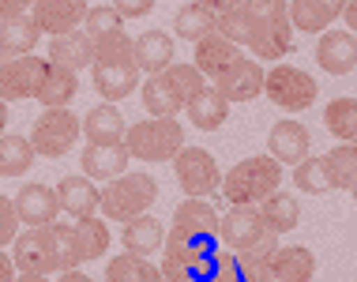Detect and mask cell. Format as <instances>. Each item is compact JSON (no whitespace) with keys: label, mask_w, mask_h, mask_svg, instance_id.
Returning a JSON list of instances; mask_svg holds the SVG:
<instances>
[{"label":"cell","mask_w":357,"mask_h":282,"mask_svg":"<svg viewBox=\"0 0 357 282\" xmlns=\"http://www.w3.org/2000/svg\"><path fill=\"white\" fill-rule=\"evenodd\" d=\"M218 237V211L207 200L188 196L173 211V230H166L162 241V279L166 282H192L199 279L215 256Z\"/></svg>","instance_id":"6da1fadb"},{"label":"cell","mask_w":357,"mask_h":282,"mask_svg":"<svg viewBox=\"0 0 357 282\" xmlns=\"http://www.w3.org/2000/svg\"><path fill=\"white\" fill-rule=\"evenodd\" d=\"M12 264L23 275H61V271L79 267L75 252V230L50 222V226H26L12 241Z\"/></svg>","instance_id":"7a4b0ae2"},{"label":"cell","mask_w":357,"mask_h":282,"mask_svg":"<svg viewBox=\"0 0 357 282\" xmlns=\"http://www.w3.org/2000/svg\"><path fill=\"white\" fill-rule=\"evenodd\" d=\"M218 237L226 241L229 252L237 256L245 279L256 271V264H264V260L278 248V233L264 222L256 203H234V207L218 218Z\"/></svg>","instance_id":"3957f363"},{"label":"cell","mask_w":357,"mask_h":282,"mask_svg":"<svg viewBox=\"0 0 357 282\" xmlns=\"http://www.w3.org/2000/svg\"><path fill=\"white\" fill-rule=\"evenodd\" d=\"M241 27L245 38L241 45H248L259 61H282L294 50V27H289L286 0H241Z\"/></svg>","instance_id":"277c9868"},{"label":"cell","mask_w":357,"mask_h":282,"mask_svg":"<svg viewBox=\"0 0 357 282\" xmlns=\"http://www.w3.org/2000/svg\"><path fill=\"white\" fill-rule=\"evenodd\" d=\"M91 68H94V91L105 102H121L139 87V64L132 57V38L124 34V27L94 42Z\"/></svg>","instance_id":"5b68a950"},{"label":"cell","mask_w":357,"mask_h":282,"mask_svg":"<svg viewBox=\"0 0 357 282\" xmlns=\"http://www.w3.org/2000/svg\"><path fill=\"white\" fill-rule=\"evenodd\" d=\"M199 87H207V83H204V75L196 72V64H169L166 72L147 75V80L139 83V91H143L147 113L173 117V113L185 110V102L199 91Z\"/></svg>","instance_id":"8992f818"},{"label":"cell","mask_w":357,"mask_h":282,"mask_svg":"<svg viewBox=\"0 0 357 282\" xmlns=\"http://www.w3.org/2000/svg\"><path fill=\"white\" fill-rule=\"evenodd\" d=\"M158 200V181L151 173H128L124 170L121 177L105 181V188L98 192V207L105 218H117V222H132L139 215H147Z\"/></svg>","instance_id":"52a82bcc"},{"label":"cell","mask_w":357,"mask_h":282,"mask_svg":"<svg viewBox=\"0 0 357 282\" xmlns=\"http://www.w3.org/2000/svg\"><path fill=\"white\" fill-rule=\"evenodd\" d=\"M185 147V128L177 117H147V121L124 128V151L139 162H173V154Z\"/></svg>","instance_id":"ba28073f"},{"label":"cell","mask_w":357,"mask_h":282,"mask_svg":"<svg viewBox=\"0 0 357 282\" xmlns=\"http://www.w3.org/2000/svg\"><path fill=\"white\" fill-rule=\"evenodd\" d=\"M282 184V166L271 158V154H252V158L237 162L234 170L222 177V196L229 203H259L271 192H278Z\"/></svg>","instance_id":"9c48e42d"},{"label":"cell","mask_w":357,"mask_h":282,"mask_svg":"<svg viewBox=\"0 0 357 282\" xmlns=\"http://www.w3.org/2000/svg\"><path fill=\"white\" fill-rule=\"evenodd\" d=\"M264 94L275 105H282L286 113H301L316 102L320 83H316L308 72H301V68H294V64H278V68H271V72H264Z\"/></svg>","instance_id":"30bf717a"},{"label":"cell","mask_w":357,"mask_h":282,"mask_svg":"<svg viewBox=\"0 0 357 282\" xmlns=\"http://www.w3.org/2000/svg\"><path fill=\"white\" fill-rule=\"evenodd\" d=\"M75 140H79V117L68 110H45L31 132V147L42 158H64Z\"/></svg>","instance_id":"8fae6325"},{"label":"cell","mask_w":357,"mask_h":282,"mask_svg":"<svg viewBox=\"0 0 357 282\" xmlns=\"http://www.w3.org/2000/svg\"><path fill=\"white\" fill-rule=\"evenodd\" d=\"M173 173H177V184L185 188V196H196V200L211 196L222 184L218 162L204 147H181L173 154Z\"/></svg>","instance_id":"7c38bea8"},{"label":"cell","mask_w":357,"mask_h":282,"mask_svg":"<svg viewBox=\"0 0 357 282\" xmlns=\"http://www.w3.org/2000/svg\"><path fill=\"white\" fill-rule=\"evenodd\" d=\"M45 72H50V61H45V57H34V53L0 61V102L34 98L38 87L45 80Z\"/></svg>","instance_id":"4fadbf2b"},{"label":"cell","mask_w":357,"mask_h":282,"mask_svg":"<svg viewBox=\"0 0 357 282\" xmlns=\"http://www.w3.org/2000/svg\"><path fill=\"white\" fill-rule=\"evenodd\" d=\"M316 275V256L305 245H282L275 248L264 264L248 275V282H312Z\"/></svg>","instance_id":"5bb4252c"},{"label":"cell","mask_w":357,"mask_h":282,"mask_svg":"<svg viewBox=\"0 0 357 282\" xmlns=\"http://www.w3.org/2000/svg\"><path fill=\"white\" fill-rule=\"evenodd\" d=\"M215 91L226 102H252L264 94V68L259 61H248V57H237L229 68H222L215 75Z\"/></svg>","instance_id":"9a60e30c"},{"label":"cell","mask_w":357,"mask_h":282,"mask_svg":"<svg viewBox=\"0 0 357 282\" xmlns=\"http://www.w3.org/2000/svg\"><path fill=\"white\" fill-rule=\"evenodd\" d=\"M34 23L42 34H68V31H79L83 15H86V0H34Z\"/></svg>","instance_id":"2e32d148"},{"label":"cell","mask_w":357,"mask_h":282,"mask_svg":"<svg viewBox=\"0 0 357 282\" xmlns=\"http://www.w3.org/2000/svg\"><path fill=\"white\" fill-rule=\"evenodd\" d=\"M308 147H312V132L305 128L301 121H278L271 135H267V151L278 166H297V162L308 158Z\"/></svg>","instance_id":"e0dca14e"},{"label":"cell","mask_w":357,"mask_h":282,"mask_svg":"<svg viewBox=\"0 0 357 282\" xmlns=\"http://www.w3.org/2000/svg\"><path fill=\"white\" fill-rule=\"evenodd\" d=\"M12 203L23 226H50L61 218V203H56V192L50 184H23Z\"/></svg>","instance_id":"ac0fdd59"},{"label":"cell","mask_w":357,"mask_h":282,"mask_svg":"<svg viewBox=\"0 0 357 282\" xmlns=\"http://www.w3.org/2000/svg\"><path fill=\"white\" fill-rule=\"evenodd\" d=\"M342 8H346V0H294V4H286V12H289V27L294 31L324 34L342 15Z\"/></svg>","instance_id":"d6986e66"},{"label":"cell","mask_w":357,"mask_h":282,"mask_svg":"<svg viewBox=\"0 0 357 282\" xmlns=\"http://www.w3.org/2000/svg\"><path fill=\"white\" fill-rule=\"evenodd\" d=\"M316 61L327 75H350L357 64L354 31H324L320 45H316Z\"/></svg>","instance_id":"ffe728a7"},{"label":"cell","mask_w":357,"mask_h":282,"mask_svg":"<svg viewBox=\"0 0 357 282\" xmlns=\"http://www.w3.org/2000/svg\"><path fill=\"white\" fill-rule=\"evenodd\" d=\"M56 203H61L64 215H72L75 222L79 218H94V211H98V188H94L91 177H83V173H72V177H61L56 184Z\"/></svg>","instance_id":"44dd1931"},{"label":"cell","mask_w":357,"mask_h":282,"mask_svg":"<svg viewBox=\"0 0 357 282\" xmlns=\"http://www.w3.org/2000/svg\"><path fill=\"white\" fill-rule=\"evenodd\" d=\"M79 162H83V177L113 181L128 170V151H124V143H86Z\"/></svg>","instance_id":"7402d4cb"},{"label":"cell","mask_w":357,"mask_h":282,"mask_svg":"<svg viewBox=\"0 0 357 282\" xmlns=\"http://www.w3.org/2000/svg\"><path fill=\"white\" fill-rule=\"evenodd\" d=\"M45 61L56 64V68H64V72L79 75L83 68H91V61H94V42L83 31L56 34L53 42H50V57H45Z\"/></svg>","instance_id":"603a6c76"},{"label":"cell","mask_w":357,"mask_h":282,"mask_svg":"<svg viewBox=\"0 0 357 282\" xmlns=\"http://www.w3.org/2000/svg\"><path fill=\"white\" fill-rule=\"evenodd\" d=\"M132 57H136L139 72H166L173 64V38L166 31H143L139 38H132Z\"/></svg>","instance_id":"cb8c5ba5"},{"label":"cell","mask_w":357,"mask_h":282,"mask_svg":"<svg viewBox=\"0 0 357 282\" xmlns=\"http://www.w3.org/2000/svg\"><path fill=\"white\" fill-rule=\"evenodd\" d=\"M185 110H188V121L196 124L199 132H215V128H222V124H226L229 102L222 98L215 87H199V91L185 102Z\"/></svg>","instance_id":"d4e9b609"},{"label":"cell","mask_w":357,"mask_h":282,"mask_svg":"<svg viewBox=\"0 0 357 282\" xmlns=\"http://www.w3.org/2000/svg\"><path fill=\"white\" fill-rule=\"evenodd\" d=\"M237 57H241V45H234L229 38H222L218 31H211L207 38H199V42H196V72L215 80L222 68H229Z\"/></svg>","instance_id":"484cf974"},{"label":"cell","mask_w":357,"mask_h":282,"mask_svg":"<svg viewBox=\"0 0 357 282\" xmlns=\"http://www.w3.org/2000/svg\"><path fill=\"white\" fill-rule=\"evenodd\" d=\"M121 241H124V252H132V256H154L162 248V241H166V226L151 215H139V218L124 222Z\"/></svg>","instance_id":"4316f807"},{"label":"cell","mask_w":357,"mask_h":282,"mask_svg":"<svg viewBox=\"0 0 357 282\" xmlns=\"http://www.w3.org/2000/svg\"><path fill=\"white\" fill-rule=\"evenodd\" d=\"M79 132L86 135V143H121L124 140V117L113 102L94 105V110L83 117Z\"/></svg>","instance_id":"83f0119b"},{"label":"cell","mask_w":357,"mask_h":282,"mask_svg":"<svg viewBox=\"0 0 357 282\" xmlns=\"http://www.w3.org/2000/svg\"><path fill=\"white\" fill-rule=\"evenodd\" d=\"M38 38V23L31 15H19V19H4L0 23V61H8V57H23V53H34Z\"/></svg>","instance_id":"f1b7e54d"},{"label":"cell","mask_w":357,"mask_h":282,"mask_svg":"<svg viewBox=\"0 0 357 282\" xmlns=\"http://www.w3.org/2000/svg\"><path fill=\"white\" fill-rule=\"evenodd\" d=\"M79 94V75L75 72H64V68L50 64V72H45L42 87H38L34 98L45 105V110H68V102Z\"/></svg>","instance_id":"f546056e"},{"label":"cell","mask_w":357,"mask_h":282,"mask_svg":"<svg viewBox=\"0 0 357 282\" xmlns=\"http://www.w3.org/2000/svg\"><path fill=\"white\" fill-rule=\"evenodd\" d=\"M256 207H259V215H264V222L275 233H289V230H297V222H301V203L289 196V192H271V196L259 200Z\"/></svg>","instance_id":"4dcf8cb0"},{"label":"cell","mask_w":357,"mask_h":282,"mask_svg":"<svg viewBox=\"0 0 357 282\" xmlns=\"http://www.w3.org/2000/svg\"><path fill=\"white\" fill-rule=\"evenodd\" d=\"M34 166V147L26 135L0 132V177H23Z\"/></svg>","instance_id":"1f68e13d"},{"label":"cell","mask_w":357,"mask_h":282,"mask_svg":"<svg viewBox=\"0 0 357 282\" xmlns=\"http://www.w3.org/2000/svg\"><path fill=\"white\" fill-rule=\"evenodd\" d=\"M105 282H166L162 271L147 264V256H132V252H121V256L109 260L105 267Z\"/></svg>","instance_id":"d6a6232c"},{"label":"cell","mask_w":357,"mask_h":282,"mask_svg":"<svg viewBox=\"0 0 357 282\" xmlns=\"http://www.w3.org/2000/svg\"><path fill=\"white\" fill-rule=\"evenodd\" d=\"M324 166H327L331 188L350 192L357 184V151H354V143H335V147L324 154Z\"/></svg>","instance_id":"836d02e7"},{"label":"cell","mask_w":357,"mask_h":282,"mask_svg":"<svg viewBox=\"0 0 357 282\" xmlns=\"http://www.w3.org/2000/svg\"><path fill=\"white\" fill-rule=\"evenodd\" d=\"M72 230H75V252H79V264L105 256V248H109V226H105L102 218H79Z\"/></svg>","instance_id":"e575fe53"},{"label":"cell","mask_w":357,"mask_h":282,"mask_svg":"<svg viewBox=\"0 0 357 282\" xmlns=\"http://www.w3.org/2000/svg\"><path fill=\"white\" fill-rule=\"evenodd\" d=\"M324 124L331 128L335 140L354 143V135H357V102H354V98H335V102H327Z\"/></svg>","instance_id":"d590c367"},{"label":"cell","mask_w":357,"mask_h":282,"mask_svg":"<svg viewBox=\"0 0 357 282\" xmlns=\"http://www.w3.org/2000/svg\"><path fill=\"white\" fill-rule=\"evenodd\" d=\"M173 27H177V34L185 38V42H199V38H207L215 31V15L207 12L204 4H185L173 19Z\"/></svg>","instance_id":"8d00e7d4"},{"label":"cell","mask_w":357,"mask_h":282,"mask_svg":"<svg viewBox=\"0 0 357 282\" xmlns=\"http://www.w3.org/2000/svg\"><path fill=\"white\" fill-rule=\"evenodd\" d=\"M294 181L297 188L308 192V196H320V192H331V181H327V166L324 158H305L294 166Z\"/></svg>","instance_id":"74e56055"},{"label":"cell","mask_w":357,"mask_h":282,"mask_svg":"<svg viewBox=\"0 0 357 282\" xmlns=\"http://www.w3.org/2000/svg\"><path fill=\"white\" fill-rule=\"evenodd\" d=\"M121 23H124V19L113 12L109 4H102V8H86V15H83V34L91 38V42H98V38L113 34V31H121Z\"/></svg>","instance_id":"f35d334b"},{"label":"cell","mask_w":357,"mask_h":282,"mask_svg":"<svg viewBox=\"0 0 357 282\" xmlns=\"http://www.w3.org/2000/svg\"><path fill=\"white\" fill-rule=\"evenodd\" d=\"M199 282H248V279H245V271H241L234 252H215L207 271L199 275Z\"/></svg>","instance_id":"ab89813d"},{"label":"cell","mask_w":357,"mask_h":282,"mask_svg":"<svg viewBox=\"0 0 357 282\" xmlns=\"http://www.w3.org/2000/svg\"><path fill=\"white\" fill-rule=\"evenodd\" d=\"M19 233V215H15V203L8 196H0V248L12 245Z\"/></svg>","instance_id":"60d3db41"},{"label":"cell","mask_w":357,"mask_h":282,"mask_svg":"<svg viewBox=\"0 0 357 282\" xmlns=\"http://www.w3.org/2000/svg\"><path fill=\"white\" fill-rule=\"evenodd\" d=\"M113 12H117L121 19H143L154 8V0H113Z\"/></svg>","instance_id":"b9f144b4"},{"label":"cell","mask_w":357,"mask_h":282,"mask_svg":"<svg viewBox=\"0 0 357 282\" xmlns=\"http://www.w3.org/2000/svg\"><path fill=\"white\" fill-rule=\"evenodd\" d=\"M31 4H34V0H0V23H4V19L26 15V12H31Z\"/></svg>","instance_id":"7bdbcfd3"},{"label":"cell","mask_w":357,"mask_h":282,"mask_svg":"<svg viewBox=\"0 0 357 282\" xmlns=\"http://www.w3.org/2000/svg\"><path fill=\"white\" fill-rule=\"evenodd\" d=\"M196 4H204L211 15H222V12H229V8H237L241 0H196Z\"/></svg>","instance_id":"ee69618b"},{"label":"cell","mask_w":357,"mask_h":282,"mask_svg":"<svg viewBox=\"0 0 357 282\" xmlns=\"http://www.w3.org/2000/svg\"><path fill=\"white\" fill-rule=\"evenodd\" d=\"M0 282H15V264L4 248H0Z\"/></svg>","instance_id":"f6af8a7d"},{"label":"cell","mask_w":357,"mask_h":282,"mask_svg":"<svg viewBox=\"0 0 357 282\" xmlns=\"http://www.w3.org/2000/svg\"><path fill=\"white\" fill-rule=\"evenodd\" d=\"M339 19H346V31H354V27H357V4H354V0H346V8H342Z\"/></svg>","instance_id":"bcb514c9"},{"label":"cell","mask_w":357,"mask_h":282,"mask_svg":"<svg viewBox=\"0 0 357 282\" xmlns=\"http://www.w3.org/2000/svg\"><path fill=\"white\" fill-rule=\"evenodd\" d=\"M56 282H94V279H86L83 271H75V267H72V271H61V279H56Z\"/></svg>","instance_id":"7dc6e473"},{"label":"cell","mask_w":357,"mask_h":282,"mask_svg":"<svg viewBox=\"0 0 357 282\" xmlns=\"http://www.w3.org/2000/svg\"><path fill=\"white\" fill-rule=\"evenodd\" d=\"M15 282H50V275H15Z\"/></svg>","instance_id":"c3c4849f"},{"label":"cell","mask_w":357,"mask_h":282,"mask_svg":"<svg viewBox=\"0 0 357 282\" xmlns=\"http://www.w3.org/2000/svg\"><path fill=\"white\" fill-rule=\"evenodd\" d=\"M4 124H8V102H0V132H4Z\"/></svg>","instance_id":"681fc988"}]
</instances>
